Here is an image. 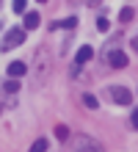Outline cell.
Listing matches in <instances>:
<instances>
[{
  "mask_svg": "<svg viewBox=\"0 0 138 152\" xmlns=\"http://www.w3.org/2000/svg\"><path fill=\"white\" fill-rule=\"evenodd\" d=\"M39 22H42V17L36 14V11H25V31H33V28H39Z\"/></svg>",
  "mask_w": 138,
  "mask_h": 152,
  "instance_id": "obj_7",
  "label": "cell"
},
{
  "mask_svg": "<svg viewBox=\"0 0 138 152\" xmlns=\"http://www.w3.org/2000/svg\"><path fill=\"white\" fill-rule=\"evenodd\" d=\"M22 42H25V28H11V31H6L3 42H0V50H3V53H8V50L20 47Z\"/></svg>",
  "mask_w": 138,
  "mask_h": 152,
  "instance_id": "obj_1",
  "label": "cell"
},
{
  "mask_svg": "<svg viewBox=\"0 0 138 152\" xmlns=\"http://www.w3.org/2000/svg\"><path fill=\"white\" fill-rule=\"evenodd\" d=\"M47 149H50L47 138H36L33 144H31V149H28V152H47Z\"/></svg>",
  "mask_w": 138,
  "mask_h": 152,
  "instance_id": "obj_9",
  "label": "cell"
},
{
  "mask_svg": "<svg viewBox=\"0 0 138 152\" xmlns=\"http://www.w3.org/2000/svg\"><path fill=\"white\" fill-rule=\"evenodd\" d=\"M83 102H86V108H91V111H97V108H99V102H97V97H94V94H83Z\"/></svg>",
  "mask_w": 138,
  "mask_h": 152,
  "instance_id": "obj_10",
  "label": "cell"
},
{
  "mask_svg": "<svg viewBox=\"0 0 138 152\" xmlns=\"http://www.w3.org/2000/svg\"><path fill=\"white\" fill-rule=\"evenodd\" d=\"M130 44H133V50L138 53V36H135V39H130Z\"/></svg>",
  "mask_w": 138,
  "mask_h": 152,
  "instance_id": "obj_18",
  "label": "cell"
},
{
  "mask_svg": "<svg viewBox=\"0 0 138 152\" xmlns=\"http://www.w3.org/2000/svg\"><path fill=\"white\" fill-rule=\"evenodd\" d=\"M97 31H102V33L110 31V20H108V17H99V20H97Z\"/></svg>",
  "mask_w": 138,
  "mask_h": 152,
  "instance_id": "obj_13",
  "label": "cell"
},
{
  "mask_svg": "<svg viewBox=\"0 0 138 152\" xmlns=\"http://www.w3.org/2000/svg\"><path fill=\"white\" fill-rule=\"evenodd\" d=\"M28 72V64H25V61H11V64H8V77H22Z\"/></svg>",
  "mask_w": 138,
  "mask_h": 152,
  "instance_id": "obj_5",
  "label": "cell"
},
{
  "mask_svg": "<svg viewBox=\"0 0 138 152\" xmlns=\"http://www.w3.org/2000/svg\"><path fill=\"white\" fill-rule=\"evenodd\" d=\"M91 141L94 138H88V136H75V138H69V149L72 152H86L91 147Z\"/></svg>",
  "mask_w": 138,
  "mask_h": 152,
  "instance_id": "obj_4",
  "label": "cell"
},
{
  "mask_svg": "<svg viewBox=\"0 0 138 152\" xmlns=\"http://www.w3.org/2000/svg\"><path fill=\"white\" fill-rule=\"evenodd\" d=\"M133 17H135L133 8H122V11H119V22H133Z\"/></svg>",
  "mask_w": 138,
  "mask_h": 152,
  "instance_id": "obj_11",
  "label": "cell"
},
{
  "mask_svg": "<svg viewBox=\"0 0 138 152\" xmlns=\"http://www.w3.org/2000/svg\"><path fill=\"white\" fill-rule=\"evenodd\" d=\"M55 136H58L61 141H69V127L66 124H58V127H55Z\"/></svg>",
  "mask_w": 138,
  "mask_h": 152,
  "instance_id": "obj_12",
  "label": "cell"
},
{
  "mask_svg": "<svg viewBox=\"0 0 138 152\" xmlns=\"http://www.w3.org/2000/svg\"><path fill=\"white\" fill-rule=\"evenodd\" d=\"M86 152H105V149H102V144H99V141H91V147H88Z\"/></svg>",
  "mask_w": 138,
  "mask_h": 152,
  "instance_id": "obj_16",
  "label": "cell"
},
{
  "mask_svg": "<svg viewBox=\"0 0 138 152\" xmlns=\"http://www.w3.org/2000/svg\"><path fill=\"white\" fill-rule=\"evenodd\" d=\"M11 8H14L17 14H22V11H25V0H14V6H11Z\"/></svg>",
  "mask_w": 138,
  "mask_h": 152,
  "instance_id": "obj_15",
  "label": "cell"
},
{
  "mask_svg": "<svg viewBox=\"0 0 138 152\" xmlns=\"http://www.w3.org/2000/svg\"><path fill=\"white\" fill-rule=\"evenodd\" d=\"M17 88H20V83H17L14 77H8V80H6V91H11V94H14Z\"/></svg>",
  "mask_w": 138,
  "mask_h": 152,
  "instance_id": "obj_14",
  "label": "cell"
},
{
  "mask_svg": "<svg viewBox=\"0 0 138 152\" xmlns=\"http://www.w3.org/2000/svg\"><path fill=\"white\" fill-rule=\"evenodd\" d=\"M133 124H135V130H138V108L133 111Z\"/></svg>",
  "mask_w": 138,
  "mask_h": 152,
  "instance_id": "obj_17",
  "label": "cell"
},
{
  "mask_svg": "<svg viewBox=\"0 0 138 152\" xmlns=\"http://www.w3.org/2000/svg\"><path fill=\"white\" fill-rule=\"evenodd\" d=\"M108 64L113 66V69H124L127 64H130V58H127V53H122V50H116V47H108Z\"/></svg>",
  "mask_w": 138,
  "mask_h": 152,
  "instance_id": "obj_3",
  "label": "cell"
},
{
  "mask_svg": "<svg viewBox=\"0 0 138 152\" xmlns=\"http://www.w3.org/2000/svg\"><path fill=\"white\" fill-rule=\"evenodd\" d=\"M39 3H47V0H39Z\"/></svg>",
  "mask_w": 138,
  "mask_h": 152,
  "instance_id": "obj_20",
  "label": "cell"
},
{
  "mask_svg": "<svg viewBox=\"0 0 138 152\" xmlns=\"http://www.w3.org/2000/svg\"><path fill=\"white\" fill-rule=\"evenodd\" d=\"M0 111H3V105H0Z\"/></svg>",
  "mask_w": 138,
  "mask_h": 152,
  "instance_id": "obj_21",
  "label": "cell"
},
{
  "mask_svg": "<svg viewBox=\"0 0 138 152\" xmlns=\"http://www.w3.org/2000/svg\"><path fill=\"white\" fill-rule=\"evenodd\" d=\"M102 0H86V6H99Z\"/></svg>",
  "mask_w": 138,
  "mask_h": 152,
  "instance_id": "obj_19",
  "label": "cell"
},
{
  "mask_svg": "<svg viewBox=\"0 0 138 152\" xmlns=\"http://www.w3.org/2000/svg\"><path fill=\"white\" fill-rule=\"evenodd\" d=\"M108 97H110L113 102H119V105H130V102H133V91H130L127 86H110V88H108Z\"/></svg>",
  "mask_w": 138,
  "mask_h": 152,
  "instance_id": "obj_2",
  "label": "cell"
},
{
  "mask_svg": "<svg viewBox=\"0 0 138 152\" xmlns=\"http://www.w3.org/2000/svg\"><path fill=\"white\" fill-rule=\"evenodd\" d=\"M91 58H94V50H91L88 44H83V47L77 50V56H75V64H88Z\"/></svg>",
  "mask_w": 138,
  "mask_h": 152,
  "instance_id": "obj_6",
  "label": "cell"
},
{
  "mask_svg": "<svg viewBox=\"0 0 138 152\" xmlns=\"http://www.w3.org/2000/svg\"><path fill=\"white\" fill-rule=\"evenodd\" d=\"M75 25H77V17H66V20H61V22H53L50 28L58 31V28H75Z\"/></svg>",
  "mask_w": 138,
  "mask_h": 152,
  "instance_id": "obj_8",
  "label": "cell"
}]
</instances>
